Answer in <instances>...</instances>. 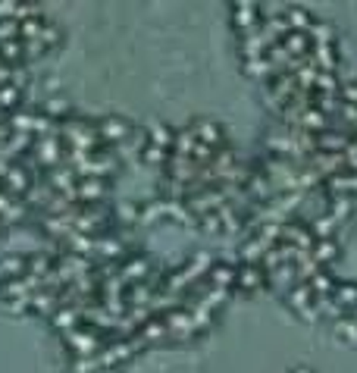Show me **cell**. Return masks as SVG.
<instances>
[{
	"instance_id": "obj_1",
	"label": "cell",
	"mask_w": 357,
	"mask_h": 373,
	"mask_svg": "<svg viewBox=\"0 0 357 373\" xmlns=\"http://www.w3.org/2000/svg\"><path fill=\"white\" fill-rule=\"evenodd\" d=\"M263 26V10L260 3H232V29L238 38H248Z\"/></svg>"
},
{
	"instance_id": "obj_2",
	"label": "cell",
	"mask_w": 357,
	"mask_h": 373,
	"mask_svg": "<svg viewBox=\"0 0 357 373\" xmlns=\"http://www.w3.org/2000/svg\"><path fill=\"white\" fill-rule=\"evenodd\" d=\"M110 198V179H79L75 201L79 204H106Z\"/></svg>"
},
{
	"instance_id": "obj_3",
	"label": "cell",
	"mask_w": 357,
	"mask_h": 373,
	"mask_svg": "<svg viewBox=\"0 0 357 373\" xmlns=\"http://www.w3.org/2000/svg\"><path fill=\"white\" fill-rule=\"evenodd\" d=\"M47 323H50V326H54L60 335H66V333H72V329L81 326V310L72 308V304H63V308H56L54 314H50Z\"/></svg>"
},
{
	"instance_id": "obj_4",
	"label": "cell",
	"mask_w": 357,
	"mask_h": 373,
	"mask_svg": "<svg viewBox=\"0 0 357 373\" xmlns=\"http://www.w3.org/2000/svg\"><path fill=\"white\" fill-rule=\"evenodd\" d=\"M310 254H313V260H317V264L323 267V270H332V264L338 260L342 248H338V241H335V239H332V241H317Z\"/></svg>"
}]
</instances>
